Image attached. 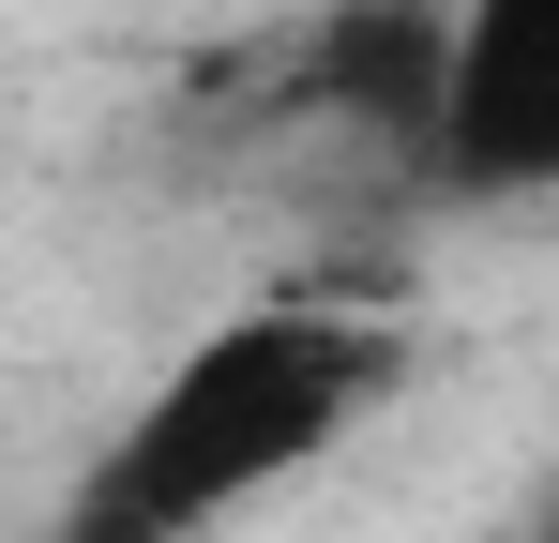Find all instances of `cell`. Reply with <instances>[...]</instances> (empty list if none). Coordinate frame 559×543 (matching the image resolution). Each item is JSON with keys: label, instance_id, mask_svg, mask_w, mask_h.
I'll list each match as a JSON object with an SVG mask.
<instances>
[{"label": "cell", "instance_id": "obj_1", "mask_svg": "<svg viewBox=\"0 0 559 543\" xmlns=\"http://www.w3.org/2000/svg\"><path fill=\"white\" fill-rule=\"evenodd\" d=\"M424 333L364 302V287H258L212 333L152 362V393L121 408V438L76 468L61 543H212L242 529L273 483H302L318 452H348L408 393Z\"/></svg>", "mask_w": 559, "mask_h": 543}, {"label": "cell", "instance_id": "obj_2", "mask_svg": "<svg viewBox=\"0 0 559 543\" xmlns=\"http://www.w3.org/2000/svg\"><path fill=\"white\" fill-rule=\"evenodd\" d=\"M424 181L484 212L559 196V0H454L439 106H424Z\"/></svg>", "mask_w": 559, "mask_h": 543}, {"label": "cell", "instance_id": "obj_3", "mask_svg": "<svg viewBox=\"0 0 559 543\" xmlns=\"http://www.w3.org/2000/svg\"><path fill=\"white\" fill-rule=\"evenodd\" d=\"M439 46H454V0H333L318 46H302V106H333V121H364L393 152H424Z\"/></svg>", "mask_w": 559, "mask_h": 543}, {"label": "cell", "instance_id": "obj_4", "mask_svg": "<svg viewBox=\"0 0 559 543\" xmlns=\"http://www.w3.org/2000/svg\"><path fill=\"white\" fill-rule=\"evenodd\" d=\"M530 543H559V498H545V529H530Z\"/></svg>", "mask_w": 559, "mask_h": 543}]
</instances>
